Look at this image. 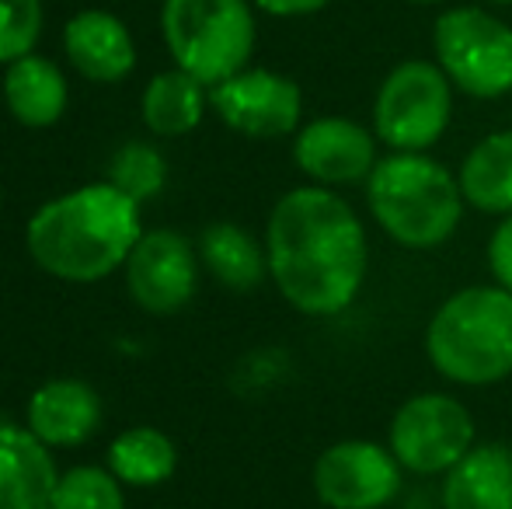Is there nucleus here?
<instances>
[{"mask_svg": "<svg viewBox=\"0 0 512 509\" xmlns=\"http://www.w3.org/2000/svg\"><path fill=\"white\" fill-rule=\"evenodd\" d=\"M276 290L307 318L349 311L370 276V238L349 199L324 185H297L276 199L265 224Z\"/></svg>", "mask_w": 512, "mask_h": 509, "instance_id": "1", "label": "nucleus"}, {"mask_svg": "<svg viewBox=\"0 0 512 509\" xmlns=\"http://www.w3.org/2000/svg\"><path fill=\"white\" fill-rule=\"evenodd\" d=\"M28 252L49 276L70 283L95 279L126 265L140 234V203L112 182L84 185L46 203L28 220Z\"/></svg>", "mask_w": 512, "mask_h": 509, "instance_id": "2", "label": "nucleus"}, {"mask_svg": "<svg viewBox=\"0 0 512 509\" xmlns=\"http://www.w3.org/2000/svg\"><path fill=\"white\" fill-rule=\"evenodd\" d=\"M363 189L373 224L408 252L443 248L460 231L467 210L457 171L432 154L387 150Z\"/></svg>", "mask_w": 512, "mask_h": 509, "instance_id": "3", "label": "nucleus"}, {"mask_svg": "<svg viewBox=\"0 0 512 509\" xmlns=\"http://www.w3.org/2000/svg\"><path fill=\"white\" fill-rule=\"evenodd\" d=\"M425 360L457 387H492L512 377V293L474 283L450 293L425 325Z\"/></svg>", "mask_w": 512, "mask_h": 509, "instance_id": "4", "label": "nucleus"}, {"mask_svg": "<svg viewBox=\"0 0 512 509\" xmlns=\"http://www.w3.org/2000/svg\"><path fill=\"white\" fill-rule=\"evenodd\" d=\"M251 0H164L161 32L178 70L216 88L241 74L255 53Z\"/></svg>", "mask_w": 512, "mask_h": 509, "instance_id": "5", "label": "nucleus"}, {"mask_svg": "<svg viewBox=\"0 0 512 509\" xmlns=\"http://www.w3.org/2000/svg\"><path fill=\"white\" fill-rule=\"evenodd\" d=\"M432 56L457 95L474 102L512 95V25L488 7H443L432 25Z\"/></svg>", "mask_w": 512, "mask_h": 509, "instance_id": "6", "label": "nucleus"}, {"mask_svg": "<svg viewBox=\"0 0 512 509\" xmlns=\"http://www.w3.org/2000/svg\"><path fill=\"white\" fill-rule=\"evenodd\" d=\"M450 77L436 60H401L373 95L370 129L391 154H429L453 123Z\"/></svg>", "mask_w": 512, "mask_h": 509, "instance_id": "7", "label": "nucleus"}, {"mask_svg": "<svg viewBox=\"0 0 512 509\" xmlns=\"http://www.w3.org/2000/svg\"><path fill=\"white\" fill-rule=\"evenodd\" d=\"M384 443L408 475L443 478L478 443V426L457 394L422 391L394 408Z\"/></svg>", "mask_w": 512, "mask_h": 509, "instance_id": "8", "label": "nucleus"}, {"mask_svg": "<svg viewBox=\"0 0 512 509\" xmlns=\"http://www.w3.org/2000/svg\"><path fill=\"white\" fill-rule=\"evenodd\" d=\"M310 485L328 509H387L401 496L405 468L387 443L352 436L317 454Z\"/></svg>", "mask_w": 512, "mask_h": 509, "instance_id": "9", "label": "nucleus"}, {"mask_svg": "<svg viewBox=\"0 0 512 509\" xmlns=\"http://www.w3.org/2000/svg\"><path fill=\"white\" fill-rule=\"evenodd\" d=\"M209 105L234 133L251 140H279L300 129L304 116V91L293 77L265 67H244L209 88Z\"/></svg>", "mask_w": 512, "mask_h": 509, "instance_id": "10", "label": "nucleus"}, {"mask_svg": "<svg viewBox=\"0 0 512 509\" xmlns=\"http://www.w3.org/2000/svg\"><path fill=\"white\" fill-rule=\"evenodd\" d=\"M293 161L324 189H349L366 185L380 161V140L370 126L349 116H317L293 136Z\"/></svg>", "mask_w": 512, "mask_h": 509, "instance_id": "11", "label": "nucleus"}, {"mask_svg": "<svg viewBox=\"0 0 512 509\" xmlns=\"http://www.w3.org/2000/svg\"><path fill=\"white\" fill-rule=\"evenodd\" d=\"M199 265L192 245L175 231H150L126 258L129 297L150 314H175L196 293Z\"/></svg>", "mask_w": 512, "mask_h": 509, "instance_id": "12", "label": "nucleus"}, {"mask_svg": "<svg viewBox=\"0 0 512 509\" xmlns=\"http://www.w3.org/2000/svg\"><path fill=\"white\" fill-rule=\"evenodd\" d=\"M60 485L49 447L21 426H0V509H49Z\"/></svg>", "mask_w": 512, "mask_h": 509, "instance_id": "13", "label": "nucleus"}, {"mask_svg": "<svg viewBox=\"0 0 512 509\" xmlns=\"http://www.w3.org/2000/svg\"><path fill=\"white\" fill-rule=\"evenodd\" d=\"M443 509H512V447L481 440L439 485Z\"/></svg>", "mask_w": 512, "mask_h": 509, "instance_id": "14", "label": "nucleus"}, {"mask_svg": "<svg viewBox=\"0 0 512 509\" xmlns=\"http://www.w3.org/2000/svg\"><path fill=\"white\" fill-rule=\"evenodd\" d=\"M63 46H67V60L77 67V74L98 84L122 81L136 63L133 35L108 11H81L77 18H70Z\"/></svg>", "mask_w": 512, "mask_h": 509, "instance_id": "15", "label": "nucleus"}, {"mask_svg": "<svg viewBox=\"0 0 512 509\" xmlns=\"http://www.w3.org/2000/svg\"><path fill=\"white\" fill-rule=\"evenodd\" d=\"M102 422V398L84 381H49L28 401V429L46 447L84 443Z\"/></svg>", "mask_w": 512, "mask_h": 509, "instance_id": "16", "label": "nucleus"}, {"mask_svg": "<svg viewBox=\"0 0 512 509\" xmlns=\"http://www.w3.org/2000/svg\"><path fill=\"white\" fill-rule=\"evenodd\" d=\"M457 182L467 210L488 217H512V129L485 133L464 154Z\"/></svg>", "mask_w": 512, "mask_h": 509, "instance_id": "17", "label": "nucleus"}, {"mask_svg": "<svg viewBox=\"0 0 512 509\" xmlns=\"http://www.w3.org/2000/svg\"><path fill=\"white\" fill-rule=\"evenodd\" d=\"M4 98L11 116L21 126L42 129L53 126L67 112V81H63L56 63H49L46 56L28 53L21 60L7 63Z\"/></svg>", "mask_w": 512, "mask_h": 509, "instance_id": "18", "label": "nucleus"}, {"mask_svg": "<svg viewBox=\"0 0 512 509\" xmlns=\"http://www.w3.org/2000/svg\"><path fill=\"white\" fill-rule=\"evenodd\" d=\"M199 255H203L206 269L213 272L227 290L248 293V290H255V286H262L265 276H269L265 245H258L255 234H248L241 224H230V220H220V224L206 227L203 241H199Z\"/></svg>", "mask_w": 512, "mask_h": 509, "instance_id": "19", "label": "nucleus"}, {"mask_svg": "<svg viewBox=\"0 0 512 509\" xmlns=\"http://www.w3.org/2000/svg\"><path fill=\"white\" fill-rule=\"evenodd\" d=\"M206 102V84L185 70H168L157 74L143 91V123L157 136H185L203 123Z\"/></svg>", "mask_w": 512, "mask_h": 509, "instance_id": "20", "label": "nucleus"}, {"mask_svg": "<svg viewBox=\"0 0 512 509\" xmlns=\"http://www.w3.org/2000/svg\"><path fill=\"white\" fill-rule=\"evenodd\" d=\"M175 468H178V450L161 429H150V426L126 429L108 447V471L119 482L136 485V489H150V485L168 482L175 475Z\"/></svg>", "mask_w": 512, "mask_h": 509, "instance_id": "21", "label": "nucleus"}, {"mask_svg": "<svg viewBox=\"0 0 512 509\" xmlns=\"http://www.w3.org/2000/svg\"><path fill=\"white\" fill-rule=\"evenodd\" d=\"M49 509H126L119 478L105 468H74L60 475Z\"/></svg>", "mask_w": 512, "mask_h": 509, "instance_id": "22", "label": "nucleus"}, {"mask_svg": "<svg viewBox=\"0 0 512 509\" xmlns=\"http://www.w3.org/2000/svg\"><path fill=\"white\" fill-rule=\"evenodd\" d=\"M164 157L154 147H143V143H126L119 154L112 157V175L108 182L129 196L133 203L143 199H154L164 189Z\"/></svg>", "mask_w": 512, "mask_h": 509, "instance_id": "23", "label": "nucleus"}, {"mask_svg": "<svg viewBox=\"0 0 512 509\" xmlns=\"http://www.w3.org/2000/svg\"><path fill=\"white\" fill-rule=\"evenodd\" d=\"M42 32V0H0V63L32 53Z\"/></svg>", "mask_w": 512, "mask_h": 509, "instance_id": "24", "label": "nucleus"}, {"mask_svg": "<svg viewBox=\"0 0 512 509\" xmlns=\"http://www.w3.org/2000/svg\"><path fill=\"white\" fill-rule=\"evenodd\" d=\"M485 255H488V272H492L495 286L512 293V217H502L499 224H495Z\"/></svg>", "mask_w": 512, "mask_h": 509, "instance_id": "25", "label": "nucleus"}, {"mask_svg": "<svg viewBox=\"0 0 512 509\" xmlns=\"http://www.w3.org/2000/svg\"><path fill=\"white\" fill-rule=\"evenodd\" d=\"M258 11L272 14V18H307V14L324 11L335 0H251Z\"/></svg>", "mask_w": 512, "mask_h": 509, "instance_id": "26", "label": "nucleus"}, {"mask_svg": "<svg viewBox=\"0 0 512 509\" xmlns=\"http://www.w3.org/2000/svg\"><path fill=\"white\" fill-rule=\"evenodd\" d=\"M408 4H418V7H439V4H450V0H408Z\"/></svg>", "mask_w": 512, "mask_h": 509, "instance_id": "27", "label": "nucleus"}, {"mask_svg": "<svg viewBox=\"0 0 512 509\" xmlns=\"http://www.w3.org/2000/svg\"><path fill=\"white\" fill-rule=\"evenodd\" d=\"M485 4H499V7H512V0H485Z\"/></svg>", "mask_w": 512, "mask_h": 509, "instance_id": "28", "label": "nucleus"}]
</instances>
